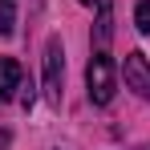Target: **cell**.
Listing matches in <instances>:
<instances>
[{
    "label": "cell",
    "instance_id": "8",
    "mask_svg": "<svg viewBox=\"0 0 150 150\" xmlns=\"http://www.w3.org/2000/svg\"><path fill=\"white\" fill-rule=\"evenodd\" d=\"M0 150H8V134H0Z\"/></svg>",
    "mask_w": 150,
    "mask_h": 150
},
{
    "label": "cell",
    "instance_id": "5",
    "mask_svg": "<svg viewBox=\"0 0 150 150\" xmlns=\"http://www.w3.org/2000/svg\"><path fill=\"white\" fill-rule=\"evenodd\" d=\"M16 33V0H0V37Z\"/></svg>",
    "mask_w": 150,
    "mask_h": 150
},
{
    "label": "cell",
    "instance_id": "10",
    "mask_svg": "<svg viewBox=\"0 0 150 150\" xmlns=\"http://www.w3.org/2000/svg\"><path fill=\"white\" fill-rule=\"evenodd\" d=\"M138 150H150V146H138Z\"/></svg>",
    "mask_w": 150,
    "mask_h": 150
},
{
    "label": "cell",
    "instance_id": "1",
    "mask_svg": "<svg viewBox=\"0 0 150 150\" xmlns=\"http://www.w3.org/2000/svg\"><path fill=\"white\" fill-rule=\"evenodd\" d=\"M85 85H89V101L93 105H110L118 93V73H114V57L105 49H98L85 65Z\"/></svg>",
    "mask_w": 150,
    "mask_h": 150
},
{
    "label": "cell",
    "instance_id": "3",
    "mask_svg": "<svg viewBox=\"0 0 150 150\" xmlns=\"http://www.w3.org/2000/svg\"><path fill=\"white\" fill-rule=\"evenodd\" d=\"M122 77H126V89H134L138 98H150V61L142 53H126Z\"/></svg>",
    "mask_w": 150,
    "mask_h": 150
},
{
    "label": "cell",
    "instance_id": "2",
    "mask_svg": "<svg viewBox=\"0 0 150 150\" xmlns=\"http://www.w3.org/2000/svg\"><path fill=\"white\" fill-rule=\"evenodd\" d=\"M65 85V49H61V37L45 41V98L49 105H61V89Z\"/></svg>",
    "mask_w": 150,
    "mask_h": 150
},
{
    "label": "cell",
    "instance_id": "9",
    "mask_svg": "<svg viewBox=\"0 0 150 150\" xmlns=\"http://www.w3.org/2000/svg\"><path fill=\"white\" fill-rule=\"evenodd\" d=\"M81 4H101V0H81Z\"/></svg>",
    "mask_w": 150,
    "mask_h": 150
},
{
    "label": "cell",
    "instance_id": "7",
    "mask_svg": "<svg viewBox=\"0 0 150 150\" xmlns=\"http://www.w3.org/2000/svg\"><path fill=\"white\" fill-rule=\"evenodd\" d=\"M134 25H138V33H142V37H150V0H142V4H138Z\"/></svg>",
    "mask_w": 150,
    "mask_h": 150
},
{
    "label": "cell",
    "instance_id": "6",
    "mask_svg": "<svg viewBox=\"0 0 150 150\" xmlns=\"http://www.w3.org/2000/svg\"><path fill=\"white\" fill-rule=\"evenodd\" d=\"M110 33H114V25H110V4L101 0V4H98V49L110 45Z\"/></svg>",
    "mask_w": 150,
    "mask_h": 150
},
{
    "label": "cell",
    "instance_id": "4",
    "mask_svg": "<svg viewBox=\"0 0 150 150\" xmlns=\"http://www.w3.org/2000/svg\"><path fill=\"white\" fill-rule=\"evenodd\" d=\"M16 89H25V69L12 57H0V101H12Z\"/></svg>",
    "mask_w": 150,
    "mask_h": 150
}]
</instances>
